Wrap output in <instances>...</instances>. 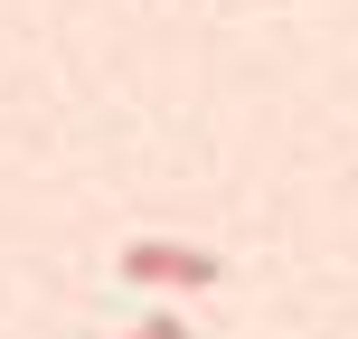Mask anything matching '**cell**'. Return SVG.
<instances>
[{
	"mask_svg": "<svg viewBox=\"0 0 358 339\" xmlns=\"http://www.w3.org/2000/svg\"><path fill=\"white\" fill-rule=\"evenodd\" d=\"M123 339H189V321H179V311H151V321H132Z\"/></svg>",
	"mask_w": 358,
	"mask_h": 339,
	"instance_id": "cell-2",
	"label": "cell"
},
{
	"mask_svg": "<svg viewBox=\"0 0 358 339\" xmlns=\"http://www.w3.org/2000/svg\"><path fill=\"white\" fill-rule=\"evenodd\" d=\"M217 254L208 245H179V236H142V245H123V283H142V292H208L217 283Z\"/></svg>",
	"mask_w": 358,
	"mask_h": 339,
	"instance_id": "cell-1",
	"label": "cell"
}]
</instances>
